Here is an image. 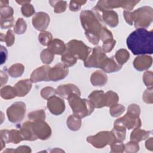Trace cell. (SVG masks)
I'll list each match as a JSON object with an SVG mask.
<instances>
[{
    "label": "cell",
    "instance_id": "20",
    "mask_svg": "<svg viewBox=\"0 0 153 153\" xmlns=\"http://www.w3.org/2000/svg\"><path fill=\"white\" fill-rule=\"evenodd\" d=\"M17 86L20 91V96H25L30 89L31 84L28 80L21 81L17 84Z\"/></svg>",
    "mask_w": 153,
    "mask_h": 153
},
{
    "label": "cell",
    "instance_id": "35",
    "mask_svg": "<svg viewBox=\"0 0 153 153\" xmlns=\"http://www.w3.org/2000/svg\"><path fill=\"white\" fill-rule=\"evenodd\" d=\"M124 145L121 143H114L112 145V151H120L122 152L123 151Z\"/></svg>",
    "mask_w": 153,
    "mask_h": 153
},
{
    "label": "cell",
    "instance_id": "32",
    "mask_svg": "<svg viewBox=\"0 0 153 153\" xmlns=\"http://www.w3.org/2000/svg\"><path fill=\"white\" fill-rule=\"evenodd\" d=\"M126 146H127V149H128L127 150V151L137 152L139 149V146L138 144L136 142H134L127 143V144L126 145Z\"/></svg>",
    "mask_w": 153,
    "mask_h": 153
},
{
    "label": "cell",
    "instance_id": "8",
    "mask_svg": "<svg viewBox=\"0 0 153 153\" xmlns=\"http://www.w3.org/2000/svg\"><path fill=\"white\" fill-rule=\"evenodd\" d=\"M47 106L50 111L55 115L60 114L65 109V104L63 101L55 96L51 97L48 100Z\"/></svg>",
    "mask_w": 153,
    "mask_h": 153
},
{
    "label": "cell",
    "instance_id": "14",
    "mask_svg": "<svg viewBox=\"0 0 153 153\" xmlns=\"http://www.w3.org/2000/svg\"><path fill=\"white\" fill-rule=\"evenodd\" d=\"M105 95L100 91H95L93 92L89 96V98L92 101L93 103L97 108H100L105 105V100L104 99Z\"/></svg>",
    "mask_w": 153,
    "mask_h": 153
},
{
    "label": "cell",
    "instance_id": "17",
    "mask_svg": "<svg viewBox=\"0 0 153 153\" xmlns=\"http://www.w3.org/2000/svg\"><path fill=\"white\" fill-rule=\"evenodd\" d=\"M151 133V131H146L136 128L131 133V139L137 142L145 140L146 139L149 137Z\"/></svg>",
    "mask_w": 153,
    "mask_h": 153
},
{
    "label": "cell",
    "instance_id": "33",
    "mask_svg": "<svg viewBox=\"0 0 153 153\" xmlns=\"http://www.w3.org/2000/svg\"><path fill=\"white\" fill-rule=\"evenodd\" d=\"M54 90L53 88L51 87H47L42 90L41 95L44 98L47 99L50 94H52L54 93Z\"/></svg>",
    "mask_w": 153,
    "mask_h": 153
},
{
    "label": "cell",
    "instance_id": "19",
    "mask_svg": "<svg viewBox=\"0 0 153 153\" xmlns=\"http://www.w3.org/2000/svg\"><path fill=\"white\" fill-rule=\"evenodd\" d=\"M65 44L63 42L59 39L53 40L49 45L50 50L55 54H62L65 50Z\"/></svg>",
    "mask_w": 153,
    "mask_h": 153
},
{
    "label": "cell",
    "instance_id": "1",
    "mask_svg": "<svg viewBox=\"0 0 153 153\" xmlns=\"http://www.w3.org/2000/svg\"><path fill=\"white\" fill-rule=\"evenodd\" d=\"M152 30L138 28L132 32L127 38V45L134 55L152 54Z\"/></svg>",
    "mask_w": 153,
    "mask_h": 153
},
{
    "label": "cell",
    "instance_id": "11",
    "mask_svg": "<svg viewBox=\"0 0 153 153\" xmlns=\"http://www.w3.org/2000/svg\"><path fill=\"white\" fill-rule=\"evenodd\" d=\"M33 25L38 30L45 29L49 23V17L44 13H37L33 18Z\"/></svg>",
    "mask_w": 153,
    "mask_h": 153
},
{
    "label": "cell",
    "instance_id": "4",
    "mask_svg": "<svg viewBox=\"0 0 153 153\" xmlns=\"http://www.w3.org/2000/svg\"><path fill=\"white\" fill-rule=\"evenodd\" d=\"M131 17L135 20L134 25L136 27L145 29L149 27L152 22L153 10L151 7H141L131 13Z\"/></svg>",
    "mask_w": 153,
    "mask_h": 153
},
{
    "label": "cell",
    "instance_id": "28",
    "mask_svg": "<svg viewBox=\"0 0 153 153\" xmlns=\"http://www.w3.org/2000/svg\"><path fill=\"white\" fill-rule=\"evenodd\" d=\"M124 111V108L121 105H117L111 109V114L114 117H117L122 114Z\"/></svg>",
    "mask_w": 153,
    "mask_h": 153
},
{
    "label": "cell",
    "instance_id": "7",
    "mask_svg": "<svg viewBox=\"0 0 153 153\" xmlns=\"http://www.w3.org/2000/svg\"><path fill=\"white\" fill-rule=\"evenodd\" d=\"M114 138L112 133L108 131H102L99 133L96 136L88 137L87 141L93 144L95 147L102 148L107 143L112 142Z\"/></svg>",
    "mask_w": 153,
    "mask_h": 153
},
{
    "label": "cell",
    "instance_id": "29",
    "mask_svg": "<svg viewBox=\"0 0 153 153\" xmlns=\"http://www.w3.org/2000/svg\"><path fill=\"white\" fill-rule=\"evenodd\" d=\"M26 25L25 21H23L22 19H20L17 23L16 26V32L19 33H22L24 32L26 30Z\"/></svg>",
    "mask_w": 153,
    "mask_h": 153
},
{
    "label": "cell",
    "instance_id": "3",
    "mask_svg": "<svg viewBox=\"0 0 153 153\" xmlns=\"http://www.w3.org/2000/svg\"><path fill=\"white\" fill-rule=\"evenodd\" d=\"M71 93L68 98L69 103L75 115L83 118L93 112V106L87 100L81 99Z\"/></svg>",
    "mask_w": 153,
    "mask_h": 153
},
{
    "label": "cell",
    "instance_id": "5",
    "mask_svg": "<svg viewBox=\"0 0 153 153\" xmlns=\"http://www.w3.org/2000/svg\"><path fill=\"white\" fill-rule=\"evenodd\" d=\"M90 51V49L84 45L82 42L72 40L68 44L66 53L71 54L75 58V56H76V57L80 59L85 60L87 59Z\"/></svg>",
    "mask_w": 153,
    "mask_h": 153
},
{
    "label": "cell",
    "instance_id": "21",
    "mask_svg": "<svg viewBox=\"0 0 153 153\" xmlns=\"http://www.w3.org/2000/svg\"><path fill=\"white\" fill-rule=\"evenodd\" d=\"M129 56H130V54H128V51L124 49H121L118 51L115 55L116 59L118 62L119 63V64L120 65H122L126 63V62L129 58Z\"/></svg>",
    "mask_w": 153,
    "mask_h": 153
},
{
    "label": "cell",
    "instance_id": "31",
    "mask_svg": "<svg viewBox=\"0 0 153 153\" xmlns=\"http://www.w3.org/2000/svg\"><path fill=\"white\" fill-rule=\"evenodd\" d=\"M115 44V41L114 40H112H112H108L103 44V48L105 51L108 52V51H111L112 49V48H113V47Z\"/></svg>",
    "mask_w": 153,
    "mask_h": 153
},
{
    "label": "cell",
    "instance_id": "12",
    "mask_svg": "<svg viewBox=\"0 0 153 153\" xmlns=\"http://www.w3.org/2000/svg\"><path fill=\"white\" fill-rule=\"evenodd\" d=\"M68 69L63 65L59 63L56 65L50 72V78L51 80L56 81L63 79L68 74Z\"/></svg>",
    "mask_w": 153,
    "mask_h": 153
},
{
    "label": "cell",
    "instance_id": "9",
    "mask_svg": "<svg viewBox=\"0 0 153 153\" xmlns=\"http://www.w3.org/2000/svg\"><path fill=\"white\" fill-rule=\"evenodd\" d=\"M152 63V58L149 56L142 55L137 57L133 62L134 68L140 71L149 69Z\"/></svg>",
    "mask_w": 153,
    "mask_h": 153
},
{
    "label": "cell",
    "instance_id": "25",
    "mask_svg": "<svg viewBox=\"0 0 153 153\" xmlns=\"http://www.w3.org/2000/svg\"><path fill=\"white\" fill-rule=\"evenodd\" d=\"M143 99L146 103L151 104L153 102L152 98V88H148L143 95Z\"/></svg>",
    "mask_w": 153,
    "mask_h": 153
},
{
    "label": "cell",
    "instance_id": "18",
    "mask_svg": "<svg viewBox=\"0 0 153 153\" xmlns=\"http://www.w3.org/2000/svg\"><path fill=\"white\" fill-rule=\"evenodd\" d=\"M103 19L105 22L111 27H115L118 24V16L117 13L114 11H106L103 15Z\"/></svg>",
    "mask_w": 153,
    "mask_h": 153
},
{
    "label": "cell",
    "instance_id": "16",
    "mask_svg": "<svg viewBox=\"0 0 153 153\" xmlns=\"http://www.w3.org/2000/svg\"><path fill=\"white\" fill-rule=\"evenodd\" d=\"M107 77L105 74L100 71L94 72L91 78V82L94 85H103L106 84Z\"/></svg>",
    "mask_w": 153,
    "mask_h": 153
},
{
    "label": "cell",
    "instance_id": "15",
    "mask_svg": "<svg viewBox=\"0 0 153 153\" xmlns=\"http://www.w3.org/2000/svg\"><path fill=\"white\" fill-rule=\"evenodd\" d=\"M70 91H74L75 94H76L78 96H79L80 94L78 88L76 87L75 85L71 84L60 85L57 89L58 94L60 96H63L64 97H67V95L69 96L71 94V93H70Z\"/></svg>",
    "mask_w": 153,
    "mask_h": 153
},
{
    "label": "cell",
    "instance_id": "34",
    "mask_svg": "<svg viewBox=\"0 0 153 153\" xmlns=\"http://www.w3.org/2000/svg\"><path fill=\"white\" fill-rule=\"evenodd\" d=\"M65 8H66V2L64 1H59V4L56 5L55 8V12L60 13V12L64 11Z\"/></svg>",
    "mask_w": 153,
    "mask_h": 153
},
{
    "label": "cell",
    "instance_id": "27",
    "mask_svg": "<svg viewBox=\"0 0 153 153\" xmlns=\"http://www.w3.org/2000/svg\"><path fill=\"white\" fill-rule=\"evenodd\" d=\"M42 60L46 63H50L53 59V55L50 53L47 50H44L41 55Z\"/></svg>",
    "mask_w": 153,
    "mask_h": 153
},
{
    "label": "cell",
    "instance_id": "13",
    "mask_svg": "<svg viewBox=\"0 0 153 153\" xmlns=\"http://www.w3.org/2000/svg\"><path fill=\"white\" fill-rule=\"evenodd\" d=\"M48 69V66H41V68L34 71L32 74L31 75L30 78L32 82H35L42 80H49L47 76Z\"/></svg>",
    "mask_w": 153,
    "mask_h": 153
},
{
    "label": "cell",
    "instance_id": "6",
    "mask_svg": "<svg viewBox=\"0 0 153 153\" xmlns=\"http://www.w3.org/2000/svg\"><path fill=\"white\" fill-rule=\"evenodd\" d=\"M107 57L103 53L100 47H95L92 55L85 62V66L87 67L102 68Z\"/></svg>",
    "mask_w": 153,
    "mask_h": 153
},
{
    "label": "cell",
    "instance_id": "24",
    "mask_svg": "<svg viewBox=\"0 0 153 153\" xmlns=\"http://www.w3.org/2000/svg\"><path fill=\"white\" fill-rule=\"evenodd\" d=\"M68 125L71 130H76L79 128L81 126V121L75 118L74 117L71 116L68 118Z\"/></svg>",
    "mask_w": 153,
    "mask_h": 153
},
{
    "label": "cell",
    "instance_id": "22",
    "mask_svg": "<svg viewBox=\"0 0 153 153\" xmlns=\"http://www.w3.org/2000/svg\"><path fill=\"white\" fill-rule=\"evenodd\" d=\"M118 101L117 94L112 91H108L105 94V105L111 106Z\"/></svg>",
    "mask_w": 153,
    "mask_h": 153
},
{
    "label": "cell",
    "instance_id": "23",
    "mask_svg": "<svg viewBox=\"0 0 153 153\" xmlns=\"http://www.w3.org/2000/svg\"><path fill=\"white\" fill-rule=\"evenodd\" d=\"M143 80L145 84L148 88H152L153 86V74L152 72L146 71L144 73L143 76Z\"/></svg>",
    "mask_w": 153,
    "mask_h": 153
},
{
    "label": "cell",
    "instance_id": "36",
    "mask_svg": "<svg viewBox=\"0 0 153 153\" xmlns=\"http://www.w3.org/2000/svg\"><path fill=\"white\" fill-rule=\"evenodd\" d=\"M145 146L147 149L152 151H153V138L150 137L145 143Z\"/></svg>",
    "mask_w": 153,
    "mask_h": 153
},
{
    "label": "cell",
    "instance_id": "26",
    "mask_svg": "<svg viewBox=\"0 0 153 153\" xmlns=\"http://www.w3.org/2000/svg\"><path fill=\"white\" fill-rule=\"evenodd\" d=\"M39 41L44 45H48L51 40V35L49 32H42L39 35Z\"/></svg>",
    "mask_w": 153,
    "mask_h": 153
},
{
    "label": "cell",
    "instance_id": "10",
    "mask_svg": "<svg viewBox=\"0 0 153 153\" xmlns=\"http://www.w3.org/2000/svg\"><path fill=\"white\" fill-rule=\"evenodd\" d=\"M33 131L35 134L41 139H45L51 134V130L49 126L44 122H38L33 126Z\"/></svg>",
    "mask_w": 153,
    "mask_h": 153
},
{
    "label": "cell",
    "instance_id": "30",
    "mask_svg": "<svg viewBox=\"0 0 153 153\" xmlns=\"http://www.w3.org/2000/svg\"><path fill=\"white\" fill-rule=\"evenodd\" d=\"M22 13L23 15H25L26 17H28L31 16L32 13H34V9L32 5L26 4L25 7L22 8Z\"/></svg>",
    "mask_w": 153,
    "mask_h": 153
},
{
    "label": "cell",
    "instance_id": "2",
    "mask_svg": "<svg viewBox=\"0 0 153 153\" xmlns=\"http://www.w3.org/2000/svg\"><path fill=\"white\" fill-rule=\"evenodd\" d=\"M81 20L82 26L87 31L91 29L90 32H85V35L89 41L93 44H97L99 42L98 31H101V25L94 14L89 11H84L81 13Z\"/></svg>",
    "mask_w": 153,
    "mask_h": 153
}]
</instances>
